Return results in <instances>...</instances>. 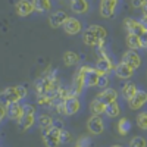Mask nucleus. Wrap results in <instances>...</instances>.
Here are the masks:
<instances>
[{
  "label": "nucleus",
  "instance_id": "nucleus-31",
  "mask_svg": "<svg viewBox=\"0 0 147 147\" xmlns=\"http://www.w3.org/2000/svg\"><path fill=\"white\" fill-rule=\"evenodd\" d=\"M74 147H91V138L90 137H81Z\"/></svg>",
  "mask_w": 147,
  "mask_h": 147
},
{
  "label": "nucleus",
  "instance_id": "nucleus-18",
  "mask_svg": "<svg viewBox=\"0 0 147 147\" xmlns=\"http://www.w3.org/2000/svg\"><path fill=\"white\" fill-rule=\"evenodd\" d=\"M113 72H115V75L121 80H129V78L134 77V72L136 71H134L131 66H128L127 63L119 62V63H116V68H115Z\"/></svg>",
  "mask_w": 147,
  "mask_h": 147
},
{
  "label": "nucleus",
  "instance_id": "nucleus-2",
  "mask_svg": "<svg viewBox=\"0 0 147 147\" xmlns=\"http://www.w3.org/2000/svg\"><path fill=\"white\" fill-rule=\"evenodd\" d=\"M107 38V30L102 25H90L82 31V43L90 47H102Z\"/></svg>",
  "mask_w": 147,
  "mask_h": 147
},
{
  "label": "nucleus",
  "instance_id": "nucleus-15",
  "mask_svg": "<svg viewBox=\"0 0 147 147\" xmlns=\"http://www.w3.org/2000/svg\"><path fill=\"white\" fill-rule=\"evenodd\" d=\"M146 105H147V91L144 90H138L137 94L128 102V107L131 110H140Z\"/></svg>",
  "mask_w": 147,
  "mask_h": 147
},
{
  "label": "nucleus",
  "instance_id": "nucleus-6",
  "mask_svg": "<svg viewBox=\"0 0 147 147\" xmlns=\"http://www.w3.org/2000/svg\"><path fill=\"white\" fill-rule=\"evenodd\" d=\"M62 124L57 125L55 122V127H52L49 131L43 132V143L46 147H59L62 144Z\"/></svg>",
  "mask_w": 147,
  "mask_h": 147
},
{
  "label": "nucleus",
  "instance_id": "nucleus-5",
  "mask_svg": "<svg viewBox=\"0 0 147 147\" xmlns=\"http://www.w3.org/2000/svg\"><path fill=\"white\" fill-rule=\"evenodd\" d=\"M97 50H99V59H97V62H96V69L99 71L102 75H109L112 71H115L116 63H115L113 60L109 57V55L106 53L105 46L97 47Z\"/></svg>",
  "mask_w": 147,
  "mask_h": 147
},
{
  "label": "nucleus",
  "instance_id": "nucleus-38",
  "mask_svg": "<svg viewBox=\"0 0 147 147\" xmlns=\"http://www.w3.org/2000/svg\"><path fill=\"white\" fill-rule=\"evenodd\" d=\"M110 147H124V146H121V144H113V146H110Z\"/></svg>",
  "mask_w": 147,
  "mask_h": 147
},
{
  "label": "nucleus",
  "instance_id": "nucleus-35",
  "mask_svg": "<svg viewBox=\"0 0 147 147\" xmlns=\"http://www.w3.org/2000/svg\"><path fill=\"white\" fill-rule=\"evenodd\" d=\"M141 40H143V49H146V50H147V32L144 35H141Z\"/></svg>",
  "mask_w": 147,
  "mask_h": 147
},
{
  "label": "nucleus",
  "instance_id": "nucleus-20",
  "mask_svg": "<svg viewBox=\"0 0 147 147\" xmlns=\"http://www.w3.org/2000/svg\"><path fill=\"white\" fill-rule=\"evenodd\" d=\"M90 2L88 0H71V9L74 13L85 15L90 12Z\"/></svg>",
  "mask_w": 147,
  "mask_h": 147
},
{
  "label": "nucleus",
  "instance_id": "nucleus-14",
  "mask_svg": "<svg viewBox=\"0 0 147 147\" xmlns=\"http://www.w3.org/2000/svg\"><path fill=\"white\" fill-rule=\"evenodd\" d=\"M15 10H16L18 16L27 18V16H30L32 13L35 9H34V5H32L31 0H18V2L15 3Z\"/></svg>",
  "mask_w": 147,
  "mask_h": 147
},
{
  "label": "nucleus",
  "instance_id": "nucleus-32",
  "mask_svg": "<svg viewBox=\"0 0 147 147\" xmlns=\"http://www.w3.org/2000/svg\"><path fill=\"white\" fill-rule=\"evenodd\" d=\"M99 88H109V77L107 75H100V80H99Z\"/></svg>",
  "mask_w": 147,
  "mask_h": 147
},
{
  "label": "nucleus",
  "instance_id": "nucleus-19",
  "mask_svg": "<svg viewBox=\"0 0 147 147\" xmlns=\"http://www.w3.org/2000/svg\"><path fill=\"white\" fill-rule=\"evenodd\" d=\"M97 99H99L100 102H103L106 106L110 105V103H115L118 102V91L115 88H105L99 93V96H97Z\"/></svg>",
  "mask_w": 147,
  "mask_h": 147
},
{
  "label": "nucleus",
  "instance_id": "nucleus-13",
  "mask_svg": "<svg viewBox=\"0 0 147 147\" xmlns=\"http://www.w3.org/2000/svg\"><path fill=\"white\" fill-rule=\"evenodd\" d=\"M68 18H69V15L65 10H55L53 13H50V16H49V25L52 28H60V27L65 25Z\"/></svg>",
  "mask_w": 147,
  "mask_h": 147
},
{
  "label": "nucleus",
  "instance_id": "nucleus-23",
  "mask_svg": "<svg viewBox=\"0 0 147 147\" xmlns=\"http://www.w3.org/2000/svg\"><path fill=\"white\" fill-rule=\"evenodd\" d=\"M125 43H127V46H128L129 50L138 52L140 49H143V40H141V37L137 35V34H127Z\"/></svg>",
  "mask_w": 147,
  "mask_h": 147
},
{
  "label": "nucleus",
  "instance_id": "nucleus-22",
  "mask_svg": "<svg viewBox=\"0 0 147 147\" xmlns=\"http://www.w3.org/2000/svg\"><path fill=\"white\" fill-rule=\"evenodd\" d=\"M137 91H138L137 84L129 82V81H127V82L121 87V96L124 97V99H125L127 102H129V100L132 99V97L137 94Z\"/></svg>",
  "mask_w": 147,
  "mask_h": 147
},
{
  "label": "nucleus",
  "instance_id": "nucleus-26",
  "mask_svg": "<svg viewBox=\"0 0 147 147\" xmlns=\"http://www.w3.org/2000/svg\"><path fill=\"white\" fill-rule=\"evenodd\" d=\"M62 60H63V63H65L66 66H77V65L81 62V57H80L78 53L72 52V50H68V52L63 53Z\"/></svg>",
  "mask_w": 147,
  "mask_h": 147
},
{
  "label": "nucleus",
  "instance_id": "nucleus-36",
  "mask_svg": "<svg viewBox=\"0 0 147 147\" xmlns=\"http://www.w3.org/2000/svg\"><path fill=\"white\" fill-rule=\"evenodd\" d=\"M141 13H143V16L144 18H147V2L144 3V6L141 7Z\"/></svg>",
  "mask_w": 147,
  "mask_h": 147
},
{
  "label": "nucleus",
  "instance_id": "nucleus-9",
  "mask_svg": "<svg viewBox=\"0 0 147 147\" xmlns=\"http://www.w3.org/2000/svg\"><path fill=\"white\" fill-rule=\"evenodd\" d=\"M63 107H65V115L66 116H74L80 112L81 109V102L78 96H74L72 93L63 100Z\"/></svg>",
  "mask_w": 147,
  "mask_h": 147
},
{
  "label": "nucleus",
  "instance_id": "nucleus-4",
  "mask_svg": "<svg viewBox=\"0 0 147 147\" xmlns=\"http://www.w3.org/2000/svg\"><path fill=\"white\" fill-rule=\"evenodd\" d=\"M38 118L35 112V106L31 103H24V113L21 116V119L18 121V127L21 131H28L35 125V121Z\"/></svg>",
  "mask_w": 147,
  "mask_h": 147
},
{
  "label": "nucleus",
  "instance_id": "nucleus-29",
  "mask_svg": "<svg viewBox=\"0 0 147 147\" xmlns=\"http://www.w3.org/2000/svg\"><path fill=\"white\" fill-rule=\"evenodd\" d=\"M128 147H147V140L141 136H136L131 138Z\"/></svg>",
  "mask_w": 147,
  "mask_h": 147
},
{
  "label": "nucleus",
  "instance_id": "nucleus-8",
  "mask_svg": "<svg viewBox=\"0 0 147 147\" xmlns=\"http://www.w3.org/2000/svg\"><path fill=\"white\" fill-rule=\"evenodd\" d=\"M119 2L121 0H100V6H99L100 16L105 18V19L113 18L116 15V12H118Z\"/></svg>",
  "mask_w": 147,
  "mask_h": 147
},
{
  "label": "nucleus",
  "instance_id": "nucleus-27",
  "mask_svg": "<svg viewBox=\"0 0 147 147\" xmlns=\"http://www.w3.org/2000/svg\"><path fill=\"white\" fill-rule=\"evenodd\" d=\"M105 115H106L107 118H110V119L118 118V116L121 115V105H119L118 102L107 105V106H106V113H105Z\"/></svg>",
  "mask_w": 147,
  "mask_h": 147
},
{
  "label": "nucleus",
  "instance_id": "nucleus-34",
  "mask_svg": "<svg viewBox=\"0 0 147 147\" xmlns=\"http://www.w3.org/2000/svg\"><path fill=\"white\" fill-rule=\"evenodd\" d=\"M146 2L147 0H131V5H132V7H136V9H141Z\"/></svg>",
  "mask_w": 147,
  "mask_h": 147
},
{
  "label": "nucleus",
  "instance_id": "nucleus-11",
  "mask_svg": "<svg viewBox=\"0 0 147 147\" xmlns=\"http://www.w3.org/2000/svg\"><path fill=\"white\" fill-rule=\"evenodd\" d=\"M124 28L127 30L128 34H137V35H144L146 34V30L143 27L141 21L136 19V18H125L124 21Z\"/></svg>",
  "mask_w": 147,
  "mask_h": 147
},
{
  "label": "nucleus",
  "instance_id": "nucleus-37",
  "mask_svg": "<svg viewBox=\"0 0 147 147\" xmlns=\"http://www.w3.org/2000/svg\"><path fill=\"white\" fill-rule=\"evenodd\" d=\"M140 21H141L143 27H144V30H146V32H147V18H144V16H143V18H141Z\"/></svg>",
  "mask_w": 147,
  "mask_h": 147
},
{
  "label": "nucleus",
  "instance_id": "nucleus-21",
  "mask_svg": "<svg viewBox=\"0 0 147 147\" xmlns=\"http://www.w3.org/2000/svg\"><path fill=\"white\" fill-rule=\"evenodd\" d=\"M55 122L56 121L52 118L50 113H40L38 118H37V124H38L41 132H46V131L50 129L52 127H55Z\"/></svg>",
  "mask_w": 147,
  "mask_h": 147
},
{
  "label": "nucleus",
  "instance_id": "nucleus-24",
  "mask_svg": "<svg viewBox=\"0 0 147 147\" xmlns=\"http://www.w3.org/2000/svg\"><path fill=\"white\" fill-rule=\"evenodd\" d=\"M35 12H40V13H46V12H50L53 7V2L52 0H31Z\"/></svg>",
  "mask_w": 147,
  "mask_h": 147
},
{
  "label": "nucleus",
  "instance_id": "nucleus-3",
  "mask_svg": "<svg viewBox=\"0 0 147 147\" xmlns=\"http://www.w3.org/2000/svg\"><path fill=\"white\" fill-rule=\"evenodd\" d=\"M28 94L25 85H13V87H6L0 93V103L2 105H10L18 103L22 99H25Z\"/></svg>",
  "mask_w": 147,
  "mask_h": 147
},
{
  "label": "nucleus",
  "instance_id": "nucleus-25",
  "mask_svg": "<svg viewBox=\"0 0 147 147\" xmlns=\"http://www.w3.org/2000/svg\"><path fill=\"white\" fill-rule=\"evenodd\" d=\"M90 113L91 115H97V116H102L106 113V105L103 102H100L99 99H96L90 102Z\"/></svg>",
  "mask_w": 147,
  "mask_h": 147
},
{
  "label": "nucleus",
  "instance_id": "nucleus-7",
  "mask_svg": "<svg viewBox=\"0 0 147 147\" xmlns=\"http://www.w3.org/2000/svg\"><path fill=\"white\" fill-rule=\"evenodd\" d=\"M85 88H87V77H85L84 66H80L78 71L74 74L72 85H71V93H72L74 96H78V97H80Z\"/></svg>",
  "mask_w": 147,
  "mask_h": 147
},
{
  "label": "nucleus",
  "instance_id": "nucleus-12",
  "mask_svg": "<svg viewBox=\"0 0 147 147\" xmlns=\"http://www.w3.org/2000/svg\"><path fill=\"white\" fill-rule=\"evenodd\" d=\"M121 62H124V63H127L128 66H131L134 71L136 69H138L140 66H141V56L136 52V50H128L122 55V60Z\"/></svg>",
  "mask_w": 147,
  "mask_h": 147
},
{
  "label": "nucleus",
  "instance_id": "nucleus-10",
  "mask_svg": "<svg viewBox=\"0 0 147 147\" xmlns=\"http://www.w3.org/2000/svg\"><path fill=\"white\" fill-rule=\"evenodd\" d=\"M87 129L93 136H100L105 132V121L102 116L97 115H91L87 121Z\"/></svg>",
  "mask_w": 147,
  "mask_h": 147
},
{
  "label": "nucleus",
  "instance_id": "nucleus-17",
  "mask_svg": "<svg viewBox=\"0 0 147 147\" xmlns=\"http://www.w3.org/2000/svg\"><path fill=\"white\" fill-rule=\"evenodd\" d=\"M6 110H7V118L10 121H19L22 113H24V105L21 102L18 103H10V105H6Z\"/></svg>",
  "mask_w": 147,
  "mask_h": 147
},
{
  "label": "nucleus",
  "instance_id": "nucleus-28",
  "mask_svg": "<svg viewBox=\"0 0 147 147\" xmlns=\"http://www.w3.org/2000/svg\"><path fill=\"white\" fill-rule=\"evenodd\" d=\"M129 129H131V122H129V119L121 118L119 122H118V132L121 134V136H127V134L129 132Z\"/></svg>",
  "mask_w": 147,
  "mask_h": 147
},
{
  "label": "nucleus",
  "instance_id": "nucleus-16",
  "mask_svg": "<svg viewBox=\"0 0 147 147\" xmlns=\"http://www.w3.org/2000/svg\"><path fill=\"white\" fill-rule=\"evenodd\" d=\"M62 28H63V31H65L68 35H77V34H80V32L82 31V22H81L80 19H77V18L69 16Z\"/></svg>",
  "mask_w": 147,
  "mask_h": 147
},
{
  "label": "nucleus",
  "instance_id": "nucleus-1",
  "mask_svg": "<svg viewBox=\"0 0 147 147\" xmlns=\"http://www.w3.org/2000/svg\"><path fill=\"white\" fill-rule=\"evenodd\" d=\"M60 88V80L56 69H49L34 81V91L38 96H56Z\"/></svg>",
  "mask_w": 147,
  "mask_h": 147
},
{
  "label": "nucleus",
  "instance_id": "nucleus-33",
  "mask_svg": "<svg viewBox=\"0 0 147 147\" xmlns=\"http://www.w3.org/2000/svg\"><path fill=\"white\" fill-rule=\"evenodd\" d=\"M71 140H72L71 132L66 131V129H63V131H62V144H66V143H69Z\"/></svg>",
  "mask_w": 147,
  "mask_h": 147
},
{
  "label": "nucleus",
  "instance_id": "nucleus-30",
  "mask_svg": "<svg viewBox=\"0 0 147 147\" xmlns=\"http://www.w3.org/2000/svg\"><path fill=\"white\" fill-rule=\"evenodd\" d=\"M137 125L140 129L147 131V112H140L137 115Z\"/></svg>",
  "mask_w": 147,
  "mask_h": 147
}]
</instances>
